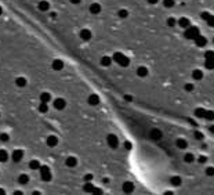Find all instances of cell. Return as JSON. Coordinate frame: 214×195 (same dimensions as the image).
<instances>
[{"label":"cell","instance_id":"12","mask_svg":"<svg viewBox=\"0 0 214 195\" xmlns=\"http://www.w3.org/2000/svg\"><path fill=\"white\" fill-rule=\"evenodd\" d=\"M149 136H151L152 140H160L163 134H162V132H160L159 129H152L151 133H149Z\"/></svg>","mask_w":214,"mask_h":195},{"label":"cell","instance_id":"5","mask_svg":"<svg viewBox=\"0 0 214 195\" xmlns=\"http://www.w3.org/2000/svg\"><path fill=\"white\" fill-rule=\"evenodd\" d=\"M11 158H13V161H14V162H19V161H22V158H24V151H22V149H15V151H13Z\"/></svg>","mask_w":214,"mask_h":195},{"label":"cell","instance_id":"10","mask_svg":"<svg viewBox=\"0 0 214 195\" xmlns=\"http://www.w3.org/2000/svg\"><path fill=\"white\" fill-rule=\"evenodd\" d=\"M123 191L124 192H127V194H130V192H133L134 191V184L131 183V181H126V183H123Z\"/></svg>","mask_w":214,"mask_h":195},{"label":"cell","instance_id":"49","mask_svg":"<svg viewBox=\"0 0 214 195\" xmlns=\"http://www.w3.org/2000/svg\"><path fill=\"white\" fill-rule=\"evenodd\" d=\"M51 18H57V14H56V13H51Z\"/></svg>","mask_w":214,"mask_h":195},{"label":"cell","instance_id":"38","mask_svg":"<svg viewBox=\"0 0 214 195\" xmlns=\"http://www.w3.org/2000/svg\"><path fill=\"white\" fill-rule=\"evenodd\" d=\"M118 15H119L120 18H126V17L128 15V11H127V10H124V8H123V10H119Z\"/></svg>","mask_w":214,"mask_h":195},{"label":"cell","instance_id":"7","mask_svg":"<svg viewBox=\"0 0 214 195\" xmlns=\"http://www.w3.org/2000/svg\"><path fill=\"white\" fill-rule=\"evenodd\" d=\"M177 24H178L181 28H184V29H187V28H189L191 26V21L187 18V17H181V18L177 21Z\"/></svg>","mask_w":214,"mask_h":195},{"label":"cell","instance_id":"9","mask_svg":"<svg viewBox=\"0 0 214 195\" xmlns=\"http://www.w3.org/2000/svg\"><path fill=\"white\" fill-rule=\"evenodd\" d=\"M65 165L66 166H69V167H75L76 165H78V158H75V156H68L66 159H65Z\"/></svg>","mask_w":214,"mask_h":195},{"label":"cell","instance_id":"35","mask_svg":"<svg viewBox=\"0 0 214 195\" xmlns=\"http://www.w3.org/2000/svg\"><path fill=\"white\" fill-rule=\"evenodd\" d=\"M205 58H206V60H214V51H211V50L206 51V53H205Z\"/></svg>","mask_w":214,"mask_h":195},{"label":"cell","instance_id":"21","mask_svg":"<svg viewBox=\"0 0 214 195\" xmlns=\"http://www.w3.org/2000/svg\"><path fill=\"white\" fill-rule=\"evenodd\" d=\"M192 78L195 80H202L203 79V72L200 69H193L192 71Z\"/></svg>","mask_w":214,"mask_h":195},{"label":"cell","instance_id":"46","mask_svg":"<svg viewBox=\"0 0 214 195\" xmlns=\"http://www.w3.org/2000/svg\"><path fill=\"white\" fill-rule=\"evenodd\" d=\"M158 1H159V0H148V3H149V4H156Z\"/></svg>","mask_w":214,"mask_h":195},{"label":"cell","instance_id":"15","mask_svg":"<svg viewBox=\"0 0 214 195\" xmlns=\"http://www.w3.org/2000/svg\"><path fill=\"white\" fill-rule=\"evenodd\" d=\"M90 13L94 14V15L100 14V13H101V6H100L98 3H93V4L90 6Z\"/></svg>","mask_w":214,"mask_h":195},{"label":"cell","instance_id":"43","mask_svg":"<svg viewBox=\"0 0 214 195\" xmlns=\"http://www.w3.org/2000/svg\"><path fill=\"white\" fill-rule=\"evenodd\" d=\"M124 147H126V149H128V151L133 148V145H131V143H130V141H126V143H124Z\"/></svg>","mask_w":214,"mask_h":195},{"label":"cell","instance_id":"20","mask_svg":"<svg viewBox=\"0 0 214 195\" xmlns=\"http://www.w3.org/2000/svg\"><path fill=\"white\" fill-rule=\"evenodd\" d=\"M175 144H177V147H178L180 149H185L187 147H188V143H187L185 139H177Z\"/></svg>","mask_w":214,"mask_h":195},{"label":"cell","instance_id":"44","mask_svg":"<svg viewBox=\"0 0 214 195\" xmlns=\"http://www.w3.org/2000/svg\"><path fill=\"white\" fill-rule=\"evenodd\" d=\"M84 180H86V181H91V180H93V174H86V176H84Z\"/></svg>","mask_w":214,"mask_h":195},{"label":"cell","instance_id":"18","mask_svg":"<svg viewBox=\"0 0 214 195\" xmlns=\"http://www.w3.org/2000/svg\"><path fill=\"white\" fill-rule=\"evenodd\" d=\"M51 67H53V69L54 71H61L64 68V63L61 60H54L53 64H51Z\"/></svg>","mask_w":214,"mask_h":195},{"label":"cell","instance_id":"48","mask_svg":"<svg viewBox=\"0 0 214 195\" xmlns=\"http://www.w3.org/2000/svg\"><path fill=\"white\" fill-rule=\"evenodd\" d=\"M209 130H210V133H214V125L210 126V127H209Z\"/></svg>","mask_w":214,"mask_h":195},{"label":"cell","instance_id":"33","mask_svg":"<svg viewBox=\"0 0 214 195\" xmlns=\"http://www.w3.org/2000/svg\"><path fill=\"white\" fill-rule=\"evenodd\" d=\"M205 118L207 120H214V112L213 111H206L205 112Z\"/></svg>","mask_w":214,"mask_h":195},{"label":"cell","instance_id":"42","mask_svg":"<svg viewBox=\"0 0 214 195\" xmlns=\"http://www.w3.org/2000/svg\"><path fill=\"white\" fill-rule=\"evenodd\" d=\"M206 161H207V158H206V156H199V159H198V162H199V163H205Z\"/></svg>","mask_w":214,"mask_h":195},{"label":"cell","instance_id":"36","mask_svg":"<svg viewBox=\"0 0 214 195\" xmlns=\"http://www.w3.org/2000/svg\"><path fill=\"white\" fill-rule=\"evenodd\" d=\"M10 140V136H8L7 133H0V141H3V143H6V141Z\"/></svg>","mask_w":214,"mask_h":195},{"label":"cell","instance_id":"4","mask_svg":"<svg viewBox=\"0 0 214 195\" xmlns=\"http://www.w3.org/2000/svg\"><path fill=\"white\" fill-rule=\"evenodd\" d=\"M106 143H108V145L111 148H118V145H119V140H118V137L115 134H108Z\"/></svg>","mask_w":214,"mask_h":195},{"label":"cell","instance_id":"2","mask_svg":"<svg viewBox=\"0 0 214 195\" xmlns=\"http://www.w3.org/2000/svg\"><path fill=\"white\" fill-rule=\"evenodd\" d=\"M199 35H200V31H199L198 26H192L191 25L189 28H187V32H185V38L187 39H196Z\"/></svg>","mask_w":214,"mask_h":195},{"label":"cell","instance_id":"37","mask_svg":"<svg viewBox=\"0 0 214 195\" xmlns=\"http://www.w3.org/2000/svg\"><path fill=\"white\" fill-rule=\"evenodd\" d=\"M206 21H207V25H209V26H213L214 28V15H209L206 18Z\"/></svg>","mask_w":214,"mask_h":195},{"label":"cell","instance_id":"1","mask_svg":"<svg viewBox=\"0 0 214 195\" xmlns=\"http://www.w3.org/2000/svg\"><path fill=\"white\" fill-rule=\"evenodd\" d=\"M112 61H115V63H118L120 67H128V64H130V60L127 58L124 54H122V53H115L113 54V58H112Z\"/></svg>","mask_w":214,"mask_h":195},{"label":"cell","instance_id":"23","mask_svg":"<svg viewBox=\"0 0 214 195\" xmlns=\"http://www.w3.org/2000/svg\"><path fill=\"white\" fill-rule=\"evenodd\" d=\"M15 85L18 87H25V86H26V79H25L24 76H19V78H17Z\"/></svg>","mask_w":214,"mask_h":195},{"label":"cell","instance_id":"28","mask_svg":"<svg viewBox=\"0 0 214 195\" xmlns=\"http://www.w3.org/2000/svg\"><path fill=\"white\" fill-rule=\"evenodd\" d=\"M205 173H206V176H209V177H213L214 176V167L213 166H207Z\"/></svg>","mask_w":214,"mask_h":195},{"label":"cell","instance_id":"22","mask_svg":"<svg viewBox=\"0 0 214 195\" xmlns=\"http://www.w3.org/2000/svg\"><path fill=\"white\" fill-rule=\"evenodd\" d=\"M39 10L40 11H48V8H50V3L48 1H46V0H41L39 3Z\"/></svg>","mask_w":214,"mask_h":195},{"label":"cell","instance_id":"16","mask_svg":"<svg viewBox=\"0 0 214 195\" xmlns=\"http://www.w3.org/2000/svg\"><path fill=\"white\" fill-rule=\"evenodd\" d=\"M137 75H138L140 78H146V76H148V68H146V67H138Z\"/></svg>","mask_w":214,"mask_h":195},{"label":"cell","instance_id":"25","mask_svg":"<svg viewBox=\"0 0 214 195\" xmlns=\"http://www.w3.org/2000/svg\"><path fill=\"white\" fill-rule=\"evenodd\" d=\"M193 161H195V155H193V154L188 152V154H185V155H184V162L191 163V162H193Z\"/></svg>","mask_w":214,"mask_h":195},{"label":"cell","instance_id":"39","mask_svg":"<svg viewBox=\"0 0 214 195\" xmlns=\"http://www.w3.org/2000/svg\"><path fill=\"white\" fill-rule=\"evenodd\" d=\"M95 187L94 186H91V184H86L84 186V191H87V192H94Z\"/></svg>","mask_w":214,"mask_h":195},{"label":"cell","instance_id":"8","mask_svg":"<svg viewBox=\"0 0 214 195\" xmlns=\"http://www.w3.org/2000/svg\"><path fill=\"white\" fill-rule=\"evenodd\" d=\"M79 36H80V39H82V40L88 42V40L91 39V32L88 31V29H82L80 33H79Z\"/></svg>","mask_w":214,"mask_h":195},{"label":"cell","instance_id":"50","mask_svg":"<svg viewBox=\"0 0 214 195\" xmlns=\"http://www.w3.org/2000/svg\"><path fill=\"white\" fill-rule=\"evenodd\" d=\"M0 194H4V190H0Z\"/></svg>","mask_w":214,"mask_h":195},{"label":"cell","instance_id":"27","mask_svg":"<svg viewBox=\"0 0 214 195\" xmlns=\"http://www.w3.org/2000/svg\"><path fill=\"white\" fill-rule=\"evenodd\" d=\"M40 166H41V165H40V162H39V161H36V159L29 162V167H31V169H33V170H36V169H40Z\"/></svg>","mask_w":214,"mask_h":195},{"label":"cell","instance_id":"6","mask_svg":"<svg viewBox=\"0 0 214 195\" xmlns=\"http://www.w3.org/2000/svg\"><path fill=\"white\" fill-rule=\"evenodd\" d=\"M65 107H66V102H65L64 98H56V100H54V108L56 109L61 111V109H64Z\"/></svg>","mask_w":214,"mask_h":195},{"label":"cell","instance_id":"19","mask_svg":"<svg viewBox=\"0 0 214 195\" xmlns=\"http://www.w3.org/2000/svg\"><path fill=\"white\" fill-rule=\"evenodd\" d=\"M101 65L102 67H111V64H112V58L109 57V55H104L102 58H101Z\"/></svg>","mask_w":214,"mask_h":195},{"label":"cell","instance_id":"26","mask_svg":"<svg viewBox=\"0 0 214 195\" xmlns=\"http://www.w3.org/2000/svg\"><path fill=\"white\" fill-rule=\"evenodd\" d=\"M8 154L6 149H0V162H7Z\"/></svg>","mask_w":214,"mask_h":195},{"label":"cell","instance_id":"11","mask_svg":"<svg viewBox=\"0 0 214 195\" xmlns=\"http://www.w3.org/2000/svg\"><path fill=\"white\" fill-rule=\"evenodd\" d=\"M46 143H47L48 147H51V148H53V147H56L57 144H58V139H57L54 134H51V136H48V137H47Z\"/></svg>","mask_w":214,"mask_h":195},{"label":"cell","instance_id":"47","mask_svg":"<svg viewBox=\"0 0 214 195\" xmlns=\"http://www.w3.org/2000/svg\"><path fill=\"white\" fill-rule=\"evenodd\" d=\"M69 1H71L72 4H79L80 3V0H69Z\"/></svg>","mask_w":214,"mask_h":195},{"label":"cell","instance_id":"52","mask_svg":"<svg viewBox=\"0 0 214 195\" xmlns=\"http://www.w3.org/2000/svg\"><path fill=\"white\" fill-rule=\"evenodd\" d=\"M213 42H214V38H213Z\"/></svg>","mask_w":214,"mask_h":195},{"label":"cell","instance_id":"31","mask_svg":"<svg viewBox=\"0 0 214 195\" xmlns=\"http://www.w3.org/2000/svg\"><path fill=\"white\" fill-rule=\"evenodd\" d=\"M163 4H165L166 8H171L175 4V1L174 0H163Z\"/></svg>","mask_w":214,"mask_h":195},{"label":"cell","instance_id":"29","mask_svg":"<svg viewBox=\"0 0 214 195\" xmlns=\"http://www.w3.org/2000/svg\"><path fill=\"white\" fill-rule=\"evenodd\" d=\"M18 181H19V184H26V183L29 181V177H28L26 174H21L19 179H18Z\"/></svg>","mask_w":214,"mask_h":195},{"label":"cell","instance_id":"14","mask_svg":"<svg viewBox=\"0 0 214 195\" xmlns=\"http://www.w3.org/2000/svg\"><path fill=\"white\" fill-rule=\"evenodd\" d=\"M87 101L90 105H98L100 104V97L97 94H91V95H88Z\"/></svg>","mask_w":214,"mask_h":195},{"label":"cell","instance_id":"51","mask_svg":"<svg viewBox=\"0 0 214 195\" xmlns=\"http://www.w3.org/2000/svg\"><path fill=\"white\" fill-rule=\"evenodd\" d=\"M1 13H3V10H1V7H0V15H1Z\"/></svg>","mask_w":214,"mask_h":195},{"label":"cell","instance_id":"30","mask_svg":"<svg viewBox=\"0 0 214 195\" xmlns=\"http://www.w3.org/2000/svg\"><path fill=\"white\" fill-rule=\"evenodd\" d=\"M205 112H206V109L198 108L196 111H195V115H196L198 118H205Z\"/></svg>","mask_w":214,"mask_h":195},{"label":"cell","instance_id":"24","mask_svg":"<svg viewBox=\"0 0 214 195\" xmlns=\"http://www.w3.org/2000/svg\"><path fill=\"white\" fill-rule=\"evenodd\" d=\"M50 100H51V94H50V93L46 91V93L40 94V101H41V102H48Z\"/></svg>","mask_w":214,"mask_h":195},{"label":"cell","instance_id":"13","mask_svg":"<svg viewBox=\"0 0 214 195\" xmlns=\"http://www.w3.org/2000/svg\"><path fill=\"white\" fill-rule=\"evenodd\" d=\"M195 43H196V46H198V47H205L207 44V39L205 38V36L199 35L198 38L195 39Z\"/></svg>","mask_w":214,"mask_h":195},{"label":"cell","instance_id":"45","mask_svg":"<svg viewBox=\"0 0 214 195\" xmlns=\"http://www.w3.org/2000/svg\"><path fill=\"white\" fill-rule=\"evenodd\" d=\"M124 100H126V101H133V97H131V95H130V94H126V95H124Z\"/></svg>","mask_w":214,"mask_h":195},{"label":"cell","instance_id":"3","mask_svg":"<svg viewBox=\"0 0 214 195\" xmlns=\"http://www.w3.org/2000/svg\"><path fill=\"white\" fill-rule=\"evenodd\" d=\"M40 176L43 181H50L51 180V172L48 166H40Z\"/></svg>","mask_w":214,"mask_h":195},{"label":"cell","instance_id":"17","mask_svg":"<svg viewBox=\"0 0 214 195\" xmlns=\"http://www.w3.org/2000/svg\"><path fill=\"white\" fill-rule=\"evenodd\" d=\"M170 183H171V186L173 187H180L181 186V183H183V180L180 176H173L171 179H170Z\"/></svg>","mask_w":214,"mask_h":195},{"label":"cell","instance_id":"40","mask_svg":"<svg viewBox=\"0 0 214 195\" xmlns=\"http://www.w3.org/2000/svg\"><path fill=\"white\" fill-rule=\"evenodd\" d=\"M184 89H185L187 91H192V90H193V85H192V83H187V85L184 86Z\"/></svg>","mask_w":214,"mask_h":195},{"label":"cell","instance_id":"34","mask_svg":"<svg viewBox=\"0 0 214 195\" xmlns=\"http://www.w3.org/2000/svg\"><path fill=\"white\" fill-rule=\"evenodd\" d=\"M167 25H169V26H175V25H177V20H175L174 17L167 18Z\"/></svg>","mask_w":214,"mask_h":195},{"label":"cell","instance_id":"32","mask_svg":"<svg viewBox=\"0 0 214 195\" xmlns=\"http://www.w3.org/2000/svg\"><path fill=\"white\" fill-rule=\"evenodd\" d=\"M39 111L40 112H43V114H46L48 111V107H47V102H41L39 105Z\"/></svg>","mask_w":214,"mask_h":195},{"label":"cell","instance_id":"41","mask_svg":"<svg viewBox=\"0 0 214 195\" xmlns=\"http://www.w3.org/2000/svg\"><path fill=\"white\" fill-rule=\"evenodd\" d=\"M195 139H196V140H203V134H202V133L199 132H195Z\"/></svg>","mask_w":214,"mask_h":195}]
</instances>
